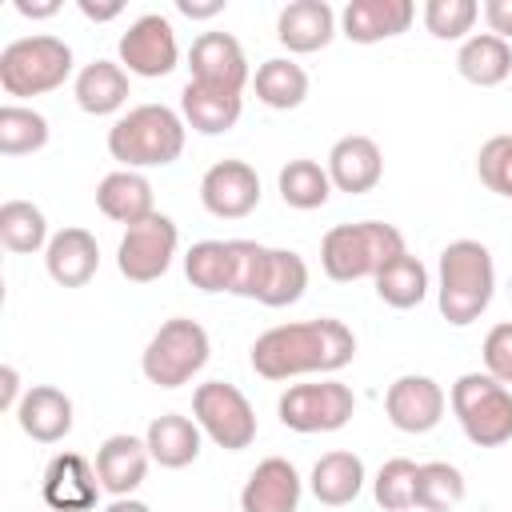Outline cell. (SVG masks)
<instances>
[{
    "mask_svg": "<svg viewBox=\"0 0 512 512\" xmlns=\"http://www.w3.org/2000/svg\"><path fill=\"white\" fill-rule=\"evenodd\" d=\"M308 288V264L292 248H268L256 240H232V296L264 308H288Z\"/></svg>",
    "mask_w": 512,
    "mask_h": 512,
    "instance_id": "3",
    "label": "cell"
},
{
    "mask_svg": "<svg viewBox=\"0 0 512 512\" xmlns=\"http://www.w3.org/2000/svg\"><path fill=\"white\" fill-rule=\"evenodd\" d=\"M96 208H100L108 220L124 224V228L148 220V216L156 212L148 176H144V172H132V168H116V172H108V176L96 184Z\"/></svg>",
    "mask_w": 512,
    "mask_h": 512,
    "instance_id": "25",
    "label": "cell"
},
{
    "mask_svg": "<svg viewBox=\"0 0 512 512\" xmlns=\"http://www.w3.org/2000/svg\"><path fill=\"white\" fill-rule=\"evenodd\" d=\"M244 112V96L232 92V88H216V84H200V80H188L184 92H180V116L192 132L200 136H220L228 128H236Z\"/></svg>",
    "mask_w": 512,
    "mask_h": 512,
    "instance_id": "22",
    "label": "cell"
},
{
    "mask_svg": "<svg viewBox=\"0 0 512 512\" xmlns=\"http://www.w3.org/2000/svg\"><path fill=\"white\" fill-rule=\"evenodd\" d=\"M200 436L204 432L196 420H188L180 412H164V416H152L144 444L160 468H188L200 456Z\"/></svg>",
    "mask_w": 512,
    "mask_h": 512,
    "instance_id": "27",
    "label": "cell"
},
{
    "mask_svg": "<svg viewBox=\"0 0 512 512\" xmlns=\"http://www.w3.org/2000/svg\"><path fill=\"white\" fill-rule=\"evenodd\" d=\"M448 404L476 448H500L512 440V388L488 372H464L452 384Z\"/></svg>",
    "mask_w": 512,
    "mask_h": 512,
    "instance_id": "8",
    "label": "cell"
},
{
    "mask_svg": "<svg viewBox=\"0 0 512 512\" xmlns=\"http://www.w3.org/2000/svg\"><path fill=\"white\" fill-rule=\"evenodd\" d=\"M48 144V120L28 104H4L0 108V152L4 156H28Z\"/></svg>",
    "mask_w": 512,
    "mask_h": 512,
    "instance_id": "36",
    "label": "cell"
},
{
    "mask_svg": "<svg viewBox=\"0 0 512 512\" xmlns=\"http://www.w3.org/2000/svg\"><path fill=\"white\" fill-rule=\"evenodd\" d=\"M356 412V396L340 380H316V384H288V392L276 400V416L292 432H340Z\"/></svg>",
    "mask_w": 512,
    "mask_h": 512,
    "instance_id": "10",
    "label": "cell"
},
{
    "mask_svg": "<svg viewBox=\"0 0 512 512\" xmlns=\"http://www.w3.org/2000/svg\"><path fill=\"white\" fill-rule=\"evenodd\" d=\"M300 496H304V480L296 464L284 456H264L240 488V512H296Z\"/></svg>",
    "mask_w": 512,
    "mask_h": 512,
    "instance_id": "16",
    "label": "cell"
},
{
    "mask_svg": "<svg viewBox=\"0 0 512 512\" xmlns=\"http://www.w3.org/2000/svg\"><path fill=\"white\" fill-rule=\"evenodd\" d=\"M456 72L476 88H496L512 76V44L492 36V32H476L460 44Z\"/></svg>",
    "mask_w": 512,
    "mask_h": 512,
    "instance_id": "29",
    "label": "cell"
},
{
    "mask_svg": "<svg viewBox=\"0 0 512 512\" xmlns=\"http://www.w3.org/2000/svg\"><path fill=\"white\" fill-rule=\"evenodd\" d=\"M328 180L336 192H348V196H360V192H372L384 176V156H380V144L372 136H340L328 152Z\"/></svg>",
    "mask_w": 512,
    "mask_h": 512,
    "instance_id": "18",
    "label": "cell"
},
{
    "mask_svg": "<svg viewBox=\"0 0 512 512\" xmlns=\"http://www.w3.org/2000/svg\"><path fill=\"white\" fill-rule=\"evenodd\" d=\"M76 8H80V16H84V20H92V24H108V20H116V16L124 12V4H120V0H112V4H92V0H80Z\"/></svg>",
    "mask_w": 512,
    "mask_h": 512,
    "instance_id": "44",
    "label": "cell"
},
{
    "mask_svg": "<svg viewBox=\"0 0 512 512\" xmlns=\"http://www.w3.org/2000/svg\"><path fill=\"white\" fill-rule=\"evenodd\" d=\"M200 204L220 220H240L260 204V176L248 160H216L200 176Z\"/></svg>",
    "mask_w": 512,
    "mask_h": 512,
    "instance_id": "14",
    "label": "cell"
},
{
    "mask_svg": "<svg viewBox=\"0 0 512 512\" xmlns=\"http://www.w3.org/2000/svg\"><path fill=\"white\" fill-rule=\"evenodd\" d=\"M412 20H416L412 0H348L340 12V36H348L352 44H380L408 32Z\"/></svg>",
    "mask_w": 512,
    "mask_h": 512,
    "instance_id": "19",
    "label": "cell"
},
{
    "mask_svg": "<svg viewBox=\"0 0 512 512\" xmlns=\"http://www.w3.org/2000/svg\"><path fill=\"white\" fill-rule=\"evenodd\" d=\"M116 52H120V68H124L128 76H144V80H160V76H168V72L180 64L176 28H172V20L160 16V12L136 16V20L124 28Z\"/></svg>",
    "mask_w": 512,
    "mask_h": 512,
    "instance_id": "12",
    "label": "cell"
},
{
    "mask_svg": "<svg viewBox=\"0 0 512 512\" xmlns=\"http://www.w3.org/2000/svg\"><path fill=\"white\" fill-rule=\"evenodd\" d=\"M444 404H448L444 388L432 376H416V372L392 380L384 392V412H388L392 428H400L408 436L432 432L444 420Z\"/></svg>",
    "mask_w": 512,
    "mask_h": 512,
    "instance_id": "13",
    "label": "cell"
},
{
    "mask_svg": "<svg viewBox=\"0 0 512 512\" xmlns=\"http://www.w3.org/2000/svg\"><path fill=\"white\" fill-rule=\"evenodd\" d=\"M476 16H480L476 0H428L424 4V28L436 40H468Z\"/></svg>",
    "mask_w": 512,
    "mask_h": 512,
    "instance_id": "38",
    "label": "cell"
},
{
    "mask_svg": "<svg viewBox=\"0 0 512 512\" xmlns=\"http://www.w3.org/2000/svg\"><path fill=\"white\" fill-rule=\"evenodd\" d=\"M404 248V232L384 220H356V224H336L320 240V268L336 284L352 280H376V272L396 260Z\"/></svg>",
    "mask_w": 512,
    "mask_h": 512,
    "instance_id": "5",
    "label": "cell"
},
{
    "mask_svg": "<svg viewBox=\"0 0 512 512\" xmlns=\"http://www.w3.org/2000/svg\"><path fill=\"white\" fill-rule=\"evenodd\" d=\"M184 276L200 292L232 288V240H196L184 256Z\"/></svg>",
    "mask_w": 512,
    "mask_h": 512,
    "instance_id": "34",
    "label": "cell"
},
{
    "mask_svg": "<svg viewBox=\"0 0 512 512\" xmlns=\"http://www.w3.org/2000/svg\"><path fill=\"white\" fill-rule=\"evenodd\" d=\"M176 12L188 20H212L224 12V0H176Z\"/></svg>",
    "mask_w": 512,
    "mask_h": 512,
    "instance_id": "43",
    "label": "cell"
},
{
    "mask_svg": "<svg viewBox=\"0 0 512 512\" xmlns=\"http://www.w3.org/2000/svg\"><path fill=\"white\" fill-rule=\"evenodd\" d=\"M508 292H512V280H508Z\"/></svg>",
    "mask_w": 512,
    "mask_h": 512,
    "instance_id": "47",
    "label": "cell"
},
{
    "mask_svg": "<svg viewBox=\"0 0 512 512\" xmlns=\"http://www.w3.org/2000/svg\"><path fill=\"white\" fill-rule=\"evenodd\" d=\"M72 92H76L80 112H88V116H112V112H120V108L128 104V96H132L128 72H124L116 60H92V64H84V68L76 72Z\"/></svg>",
    "mask_w": 512,
    "mask_h": 512,
    "instance_id": "26",
    "label": "cell"
},
{
    "mask_svg": "<svg viewBox=\"0 0 512 512\" xmlns=\"http://www.w3.org/2000/svg\"><path fill=\"white\" fill-rule=\"evenodd\" d=\"M496 292V264L480 240H452L436 264V304L452 328L480 320Z\"/></svg>",
    "mask_w": 512,
    "mask_h": 512,
    "instance_id": "2",
    "label": "cell"
},
{
    "mask_svg": "<svg viewBox=\"0 0 512 512\" xmlns=\"http://www.w3.org/2000/svg\"><path fill=\"white\" fill-rule=\"evenodd\" d=\"M184 116L168 104H136L108 128V152L124 168H164L184 152Z\"/></svg>",
    "mask_w": 512,
    "mask_h": 512,
    "instance_id": "4",
    "label": "cell"
},
{
    "mask_svg": "<svg viewBox=\"0 0 512 512\" xmlns=\"http://www.w3.org/2000/svg\"><path fill=\"white\" fill-rule=\"evenodd\" d=\"M16 424L36 444H56L72 432V400L52 384H32L16 408Z\"/></svg>",
    "mask_w": 512,
    "mask_h": 512,
    "instance_id": "24",
    "label": "cell"
},
{
    "mask_svg": "<svg viewBox=\"0 0 512 512\" xmlns=\"http://www.w3.org/2000/svg\"><path fill=\"white\" fill-rule=\"evenodd\" d=\"M20 400H24V392H20V372H16L12 364H4V368H0V408L16 412Z\"/></svg>",
    "mask_w": 512,
    "mask_h": 512,
    "instance_id": "42",
    "label": "cell"
},
{
    "mask_svg": "<svg viewBox=\"0 0 512 512\" xmlns=\"http://www.w3.org/2000/svg\"><path fill=\"white\" fill-rule=\"evenodd\" d=\"M464 500V472L448 460H428L416 468V508L420 512H448Z\"/></svg>",
    "mask_w": 512,
    "mask_h": 512,
    "instance_id": "35",
    "label": "cell"
},
{
    "mask_svg": "<svg viewBox=\"0 0 512 512\" xmlns=\"http://www.w3.org/2000/svg\"><path fill=\"white\" fill-rule=\"evenodd\" d=\"M276 192L288 208L296 212H312V208H324L328 196H332V180H328V168H320L316 160L308 156H296L288 160L280 172H276Z\"/></svg>",
    "mask_w": 512,
    "mask_h": 512,
    "instance_id": "31",
    "label": "cell"
},
{
    "mask_svg": "<svg viewBox=\"0 0 512 512\" xmlns=\"http://www.w3.org/2000/svg\"><path fill=\"white\" fill-rule=\"evenodd\" d=\"M208 356H212V344H208L204 324H196L188 316H172L144 344L140 372L156 388H180L208 364Z\"/></svg>",
    "mask_w": 512,
    "mask_h": 512,
    "instance_id": "7",
    "label": "cell"
},
{
    "mask_svg": "<svg viewBox=\"0 0 512 512\" xmlns=\"http://www.w3.org/2000/svg\"><path fill=\"white\" fill-rule=\"evenodd\" d=\"M428 288H432L428 284V268L412 252H400L396 260H388L376 272V296L388 308H416L428 296Z\"/></svg>",
    "mask_w": 512,
    "mask_h": 512,
    "instance_id": "33",
    "label": "cell"
},
{
    "mask_svg": "<svg viewBox=\"0 0 512 512\" xmlns=\"http://www.w3.org/2000/svg\"><path fill=\"white\" fill-rule=\"evenodd\" d=\"M336 32H340V16L324 0H292L276 16V40L300 56L328 48Z\"/></svg>",
    "mask_w": 512,
    "mask_h": 512,
    "instance_id": "21",
    "label": "cell"
},
{
    "mask_svg": "<svg viewBox=\"0 0 512 512\" xmlns=\"http://www.w3.org/2000/svg\"><path fill=\"white\" fill-rule=\"evenodd\" d=\"M16 12L28 20H48L60 12V0H16Z\"/></svg>",
    "mask_w": 512,
    "mask_h": 512,
    "instance_id": "45",
    "label": "cell"
},
{
    "mask_svg": "<svg viewBox=\"0 0 512 512\" xmlns=\"http://www.w3.org/2000/svg\"><path fill=\"white\" fill-rule=\"evenodd\" d=\"M48 220L32 200H4L0 204V244L16 256H32L48 248Z\"/></svg>",
    "mask_w": 512,
    "mask_h": 512,
    "instance_id": "32",
    "label": "cell"
},
{
    "mask_svg": "<svg viewBox=\"0 0 512 512\" xmlns=\"http://www.w3.org/2000/svg\"><path fill=\"white\" fill-rule=\"evenodd\" d=\"M176 244H180L176 220L164 216V212H152L148 220L124 228V236L116 244V268L132 284H152L172 268Z\"/></svg>",
    "mask_w": 512,
    "mask_h": 512,
    "instance_id": "11",
    "label": "cell"
},
{
    "mask_svg": "<svg viewBox=\"0 0 512 512\" xmlns=\"http://www.w3.org/2000/svg\"><path fill=\"white\" fill-rule=\"evenodd\" d=\"M476 172H480V184L488 192L512 200V132H500V136H492V140L480 144Z\"/></svg>",
    "mask_w": 512,
    "mask_h": 512,
    "instance_id": "39",
    "label": "cell"
},
{
    "mask_svg": "<svg viewBox=\"0 0 512 512\" xmlns=\"http://www.w3.org/2000/svg\"><path fill=\"white\" fill-rule=\"evenodd\" d=\"M44 268L60 288H84L100 268V244L88 228H60L44 248Z\"/></svg>",
    "mask_w": 512,
    "mask_h": 512,
    "instance_id": "23",
    "label": "cell"
},
{
    "mask_svg": "<svg viewBox=\"0 0 512 512\" xmlns=\"http://www.w3.org/2000/svg\"><path fill=\"white\" fill-rule=\"evenodd\" d=\"M484 24L492 36L500 40H512V0H484Z\"/></svg>",
    "mask_w": 512,
    "mask_h": 512,
    "instance_id": "41",
    "label": "cell"
},
{
    "mask_svg": "<svg viewBox=\"0 0 512 512\" xmlns=\"http://www.w3.org/2000/svg\"><path fill=\"white\" fill-rule=\"evenodd\" d=\"M416 460L408 456H392L380 464L376 480H372V496L384 512H408L416 508Z\"/></svg>",
    "mask_w": 512,
    "mask_h": 512,
    "instance_id": "37",
    "label": "cell"
},
{
    "mask_svg": "<svg viewBox=\"0 0 512 512\" xmlns=\"http://www.w3.org/2000/svg\"><path fill=\"white\" fill-rule=\"evenodd\" d=\"M188 68L192 80L200 84H216L232 92H244L248 84V56L232 32H200L188 48Z\"/></svg>",
    "mask_w": 512,
    "mask_h": 512,
    "instance_id": "17",
    "label": "cell"
},
{
    "mask_svg": "<svg viewBox=\"0 0 512 512\" xmlns=\"http://www.w3.org/2000/svg\"><path fill=\"white\" fill-rule=\"evenodd\" d=\"M480 352H484V372L500 384H512V320L488 328Z\"/></svg>",
    "mask_w": 512,
    "mask_h": 512,
    "instance_id": "40",
    "label": "cell"
},
{
    "mask_svg": "<svg viewBox=\"0 0 512 512\" xmlns=\"http://www.w3.org/2000/svg\"><path fill=\"white\" fill-rule=\"evenodd\" d=\"M252 88H256V100L276 108V112H292L308 100V72L288 60V56H272L256 68L252 76Z\"/></svg>",
    "mask_w": 512,
    "mask_h": 512,
    "instance_id": "30",
    "label": "cell"
},
{
    "mask_svg": "<svg viewBox=\"0 0 512 512\" xmlns=\"http://www.w3.org/2000/svg\"><path fill=\"white\" fill-rule=\"evenodd\" d=\"M104 512H152V508H148L144 500H136V496H116Z\"/></svg>",
    "mask_w": 512,
    "mask_h": 512,
    "instance_id": "46",
    "label": "cell"
},
{
    "mask_svg": "<svg viewBox=\"0 0 512 512\" xmlns=\"http://www.w3.org/2000/svg\"><path fill=\"white\" fill-rule=\"evenodd\" d=\"M100 476L96 464H88L80 452H60L48 460L44 480H40V496L52 512H92L100 500Z\"/></svg>",
    "mask_w": 512,
    "mask_h": 512,
    "instance_id": "15",
    "label": "cell"
},
{
    "mask_svg": "<svg viewBox=\"0 0 512 512\" xmlns=\"http://www.w3.org/2000/svg\"><path fill=\"white\" fill-rule=\"evenodd\" d=\"M356 356V336L336 316L276 324L252 340V372L264 380H292L308 372H340Z\"/></svg>",
    "mask_w": 512,
    "mask_h": 512,
    "instance_id": "1",
    "label": "cell"
},
{
    "mask_svg": "<svg viewBox=\"0 0 512 512\" xmlns=\"http://www.w3.org/2000/svg\"><path fill=\"white\" fill-rule=\"evenodd\" d=\"M148 444L144 436H132V432H116L108 436L100 448H96V476H100V488L116 500V496H132L144 476H148Z\"/></svg>",
    "mask_w": 512,
    "mask_h": 512,
    "instance_id": "20",
    "label": "cell"
},
{
    "mask_svg": "<svg viewBox=\"0 0 512 512\" xmlns=\"http://www.w3.org/2000/svg\"><path fill=\"white\" fill-rule=\"evenodd\" d=\"M192 420L224 452H244L256 440V412L248 396L228 380H208L192 392Z\"/></svg>",
    "mask_w": 512,
    "mask_h": 512,
    "instance_id": "9",
    "label": "cell"
},
{
    "mask_svg": "<svg viewBox=\"0 0 512 512\" xmlns=\"http://www.w3.org/2000/svg\"><path fill=\"white\" fill-rule=\"evenodd\" d=\"M72 76V48L60 36H20L0 48V88L16 100L56 92Z\"/></svg>",
    "mask_w": 512,
    "mask_h": 512,
    "instance_id": "6",
    "label": "cell"
},
{
    "mask_svg": "<svg viewBox=\"0 0 512 512\" xmlns=\"http://www.w3.org/2000/svg\"><path fill=\"white\" fill-rule=\"evenodd\" d=\"M308 488L320 504L328 508H340V504H352L364 488V460L356 452H324L316 464H312V476H308Z\"/></svg>",
    "mask_w": 512,
    "mask_h": 512,
    "instance_id": "28",
    "label": "cell"
}]
</instances>
